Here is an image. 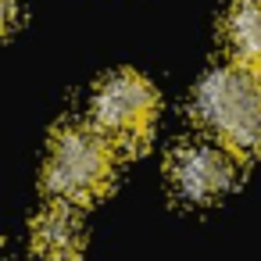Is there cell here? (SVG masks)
Masks as SVG:
<instances>
[{"label":"cell","mask_w":261,"mask_h":261,"mask_svg":"<svg viewBox=\"0 0 261 261\" xmlns=\"http://www.w3.org/2000/svg\"><path fill=\"white\" fill-rule=\"evenodd\" d=\"M165 172H168V186L179 200L211 204L236 186L240 158L215 140H186L168 154Z\"/></svg>","instance_id":"cell-4"},{"label":"cell","mask_w":261,"mask_h":261,"mask_svg":"<svg viewBox=\"0 0 261 261\" xmlns=\"http://www.w3.org/2000/svg\"><path fill=\"white\" fill-rule=\"evenodd\" d=\"M15 25H18V0H4V29L15 33Z\"/></svg>","instance_id":"cell-7"},{"label":"cell","mask_w":261,"mask_h":261,"mask_svg":"<svg viewBox=\"0 0 261 261\" xmlns=\"http://www.w3.org/2000/svg\"><path fill=\"white\" fill-rule=\"evenodd\" d=\"M29 243L40 261H79L86 250V229H83L75 207L50 204L33 218Z\"/></svg>","instance_id":"cell-5"},{"label":"cell","mask_w":261,"mask_h":261,"mask_svg":"<svg viewBox=\"0 0 261 261\" xmlns=\"http://www.w3.org/2000/svg\"><path fill=\"white\" fill-rule=\"evenodd\" d=\"M158 90L147 75L118 68L100 79L93 93V129L125 154H136L150 143L158 125Z\"/></svg>","instance_id":"cell-3"},{"label":"cell","mask_w":261,"mask_h":261,"mask_svg":"<svg viewBox=\"0 0 261 261\" xmlns=\"http://www.w3.org/2000/svg\"><path fill=\"white\" fill-rule=\"evenodd\" d=\"M190 111L197 125L240 161L261 158V75L240 65L215 68L197 83Z\"/></svg>","instance_id":"cell-1"},{"label":"cell","mask_w":261,"mask_h":261,"mask_svg":"<svg viewBox=\"0 0 261 261\" xmlns=\"http://www.w3.org/2000/svg\"><path fill=\"white\" fill-rule=\"evenodd\" d=\"M232 65L261 75V0H236L222 25Z\"/></svg>","instance_id":"cell-6"},{"label":"cell","mask_w":261,"mask_h":261,"mask_svg":"<svg viewBox=\"0 0 261 261\" xmlns=\"http://www.w3.org/2000/svg\"><path fill=\"white\" fill-rule=\"evenodd\" d=\"M115 179V147L93 125H65L54 133L43 161V190L54 204L90 207Z\"/></svg>","instance_id":"cell-2"}]
</instances>
